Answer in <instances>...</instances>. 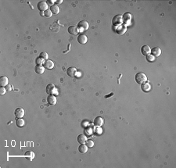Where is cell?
Masks as SVG:
<instances>
[{"instance_id": "8992f818", "label": "cell", "mask_w": 176, "mask_h": 168, "mask_svg": "<svg viewBox=\"0 0 176 168\" xmlns=\"http://www.w3.org/2000/svg\"><path fill=\"white\" fill-rule=\"evenodd\" d=\"M25 114V112H24V110L21 107H19V108H17L15 111H14V115L15 117L17 118H22L24 116Z\"/></svg>"}, {"instance_id": "9a60e30c", "label": "cell", "mask_w": 176, "mask_h": 168, "mask_svg": "<svg viewBox=\"0 0 176 168\" xmlns=\"http://www.w3.org/2000/svg\"><path fill=\"white\" fill-rule=\"evenodd\" d=\"M103 119L101 117H97L95 118V120H94V125L96 126V127H100L103 124Z\"/></svg>"}, {"instance_id": "5bb4252c", "label": "cell", "mask_w": 176, "mask_h": 168, "mask_svg": "<svg viewBox=\"0 0 176 168\" xmlns=\"http://www.w3.org/2000/svg\"><path fill=\"white\" fill-rule=\"evenodd\" d=\"M68 32L72 35H77L79 32V31H78L76 26H70L68 28Z\"/></svg>"}, {"instance_id": "52a82bcc", "label": "cell", "mask_w": 176, "mask_h": 168, "mask_svg": "<svg viewBox=\"0 0 176 168\" xmlns=\"http://www.w3.org/2000/svg\"><path fill=\"white\" fill-rule=\"evenodd\" d=\"M126 31H127V27H126V25H124V24L119 25L117 28H116V30H115L116 32H117L120 35L124 34V33L126 32Z\"/></svg>"}, {"instance_id": "cb8c5ba5", "label": "cell", "mask_w": 176, "mask_h": 168, "mask_svg": "<svg viewBox=\"0 0 176 168\" xmlns=\"http://www.w3.org/2000/svg\"><path fill=\"white\" fill-rule=\"evenodd\" d=\"M85 143H86V146H88V148H92L94 146V142L91 139H89V140L87 139Z\"/></svg>"}, {"instance_id": "3957f363", "label": "cell", "mask_w": 176, "mask_h": 168, "mask_svg": "<svg viewBox=\"0 0 176 168\" xmlns=\"http://www.w3.org/2000/svg\"><path fill=\"white\" fill-rule=\"evenodd\" d=\"M123 23V19L121 15H116L112 19V24L114 26H119Z\"/></svg>"}, {"instance_id": "836d02e7", "label": "cell", "mask_w": 176, "mask_h": 168, "mask_svg": "<svg viewBox=\"0 0 176 168\" xmlns=\"http://www.w3.org/2000/svg\"><path fill=\"white\" fill-rule=\"evenodd\" d=\"M47 2H49V5H52V6H53V1H50V0H49V1H47Z\"/></svg>"}, {"instance_id": "e0dca14e", "label": "cell", "mask_w": 176, "mask_h": 168, "mask_svg": "<svg viewBox=\"0 0 176 168\" xmlns=\"http://www.w3.org/2000/svg\"><path fill=\"white\" fill-rule=\"evenodd\" d=\"M35 71L39 74H42L45 72V67L42 65H37L35 67Z\"/></svg>"}, {"instance_id": "d6a6232c", "label": "cell", "mask_w": 176, "mask_h": 168, "mask_svg": "<svg viewBox=\"0 0 176 168\" xmlns=\"http://www.w3.org/2000/svg\"><path fill=\"white\" fill-rule=\"evenodd\" d=\"M114 95V93H110V95H105V98H106V99H107V98H110V96H112V95Z\"/></svg>"}, {"instance_id": "83f0119b", "label": "cell", "mask_w": 176, "mask_h": 168, "mask_svg": "<svg viewBox=\"0 0 176 168\" xmlns=\"http://www.w3.org/2000/svg\"><path fill=\"white\" fill-rule=\"evenodd\" d=\"M52 15H53V13H52V12H51L50 10H45L44 12V16L46 17H51Z\"/></svg>"}, {"instance_id": "ffe728a7", "label": "cell", "mask_w": 176, "mask_h": 168, "mask_svg": "<svg viewBox=\"0 0 176 168\" xmlns=\"http://www.w3.org/2000/svg\"><path fill=\"white\" fill-rule=\"evenodd\" d=\"M88 146H86V145L85 144H81L80 145V146L78 147V151H79V152L82 153V154H84V153H86L87 151H88Z\"/></svg>"}, {"instance_id": "1f68e13d", "label": "cell", "mask_w": 176, "mask_h": 168, "mask_svg": "<svg viewBox=\"0 0 176 168\" xmlns=\"http://www.w3.org/2000/svg\"><path fill=\"white\" fill-rule=\"evenodd\" d=\"M55 2H56L57 5V4H61L63 2V0H58V1L57 0V1H55Z\"/></svg>"}, {"instance_id": "8fae6325", "label": "cell", "mask_w": 176, "mask_h": 168, "mask_svg": "<svg viewBox=\"0 0 176 168\" xmlns=\"http://www.w3.org/2000/svg\"><path fill=\"white\" fill-rule=\"evenodd\" d=\"M78 42H79L80 44L81 45H84L87 42V41H88V38H87V36L85 34H79L78 36Z\"/></svg>"}, {"instance_id": "7c38bea8", "label": "cell", "mask_w": 176, "mask_h": 168, "mask_svg": "<svg viewBox=\"0 0 176 168\" xmlns=\"http://www.w3.org/2000/svg\"><path fill=\"white\" fill-rule=\"evenodd\" d=\"M78 73V70L75 67H69L67 70V74L70 77H75Z\"/></svg>"}, {"instance_id": "2e32d148", "label": "cell", "mask_w": 176, "mask_h": 168, "mask_svg": "<svg viewBox=\"0 0 176 168\" xmlns=\"http://www.w3.org/2000/svg\"><path fill=\"white\" fill-rule=\"evenodd\" d=\"M150 88H151V85L149 82H145L142 84L141 85V89L144 92H148L150 91Z\"/></svg>"}, {"instance_id": "484cf974", "label": "cell", "mask_w": 176, "mask_h": 168, "mask_svg": "<svg viewBox=\"0 0 176 168\" xmlns=\"http://www.w3.org/2000/svg\"><path fill=\"white\" fill-rule=\"evenodd\" d=\"M25 156L27 157V158H29L30 160H32L34 157H35V154L33 152H31V151H28V152H27L26 154H25Z\"/></svg>"}, {"instance_id": "4316f807", "label": "cell", "mask_w": 176, "mask_h": 168, "mask_svg": "<svg viewBox=\"0 0 176 168\" xmlns=\"http://www.w3.org/2000/svg\"><path fill=\"white\" fill-rule=\"evenodd\" d=\"M35 62H36V64H37V65H43V63H44L45 60H43L42 59L40 58V57H38V58L36 59Z\"/></svg>"}, {"instance_id": "603a6c76", "label": "cell", "mask_w": 176, "mask_h": 168, "mask_svg": "<svg viewBox=\"0 0 176 168\" xmlns=\"http://www.w3.org/2000/svg\"><path fill=\"white\" fill-rule=\"evenodd\" d=\"M25 124L24 120L22 119V118H18L16 121V125L18 127V128H23Z\"/></svg>"}, {"instance_id": "277c9868", "label": "cell", "mask_w": 176, "mask_h": 168, "mask_svg": "<svg viewBox=\"0 0 176 168\" xmlns=\"http://www.w3.org/2000/svg\"><path fill=\"white\" fill-rule=\"evenodd\" d=\"M37 7H38V10L41 12H45V10H48V3L47 2L45 1H40L39 2L38 5H37Z\"/></svg>"}, {"instance_id": "4fadbf2b", "label": "cell", "mask_w": 176, "mask_h": 168, "mask_svg": "<svg viewBox=\"0 0 176 168\" xmlns=\"http://www.w3.org/2000/svg\"><path fill=\"white\" fill-rule=\"evenodd\" d=\"M43 66L45 67V68H46V69L51 70L54 67V63L52 60H45V62L43 63Z\"/></svg>"}, {"instance_id": "7402d4cb", "label": "cell", "mask_w": 176, "mask_h": 168, "mask_svg": "<svg viewBox=\"0 0 176 168\" xmlns=\"http://www.w3.org/2000/svg\"><path fill=\"white\" fill-rule=\"evenodd\" d=\"M50 10L53 14H58L59 13V8L57 6V5H53L50 7Z\"/></svg>"}, {"instance_id": "f546056e", "label": "cell", "mask_w": 176, "mask_h": 168, "mask_svg": "<svg viewBox=\"0 0 176 168\" xmlns=\"http://www.w3.org/2000/svg\"><path fill=\"white\" fill-rule=\"evenodd\" d=\"M6 88H4V87H1V88H0V95H3L6 94Z\"/></svg>"}, {"instance_id": "f1b7e54d", "label": "cell", "mask_w": 176, "mask_h": 168, "mask_svg": "<svg viewBox=\"0 0 176 168\" xmlns=\"http://www.w3.org/2000/svg\"><path fill=\"white\" fill-rule=\"evenodd\" d=\"M154 60H155V57H154L152 55H150H150L146 56V60H147L148 62L152 63V62L154 61Z\"/></svg>"}, {"instance_id": "9c48e42d", "label": "cell", "mask_w": 176, "mask_h": 168, "mask_svg": "<svg viewBox=\"0 0 176 168\" xmlns=\"http://www.w3.org/2000/svg\"><path fill=\"white\" fill-rule=\"evenodd\" d=\"M150 51H151V49L149 45H143L141 48V53L142 54L143 56H148L150 54Z\"/></svg>"}, {"instance_id": "30bf717a", "label": "cell", "mask_w": 176, "mask_h": 168, "mask_svg": "<svg viewBox=\"0 0 176 168\" xmlns=\"http://www.w3.org/2000/svg\"><path fill=\"white\" fill-rule=\"evenodd\" d=\"M47 102L49 105L53 106L57 102V99L54 95H49V96L47 97Z\"/></svg>"}, {"instance_id": "ba28073f", "label": "cell", "mask_w": 176, "mask_h": 168, "mask_svg": "<svg viewBox=\"0 0 176 168\" xmlns=\"http://www.w3.org/2000/svg\"><path fill=\"white\" fill-rule=\"evenodd\" d=\"M150 55H152L154 57H158L161 54V49L159 47H154L150 51Z\"/></svg>"}, {"instance_id": "ac0fdd59", "label": "cell", "mask_w": 176, "mask_h": 168, "mask_svg": "<svg viewBox=\"0 0 176 168\" xmlns=\"http://www.w3.org/2000/svg\"><path fill=\"white\" fill-rule=\"evenodd\" d=\"M0 84L2 87H6L8 84V78L6 76H1L0 77Z\"/></svg>"}, {"instance_id": "e575fe53", "label": "cell", "mask_w": 176, "mask_h": 168, "mask_svg": "<svg viewBox=\"0 0 176 168\" xmlns=\"http://www.w3.org/2000/svg\"><path fill=\"white\" fill-rule=\"evenodd\" d=\"M40 14H41V16H44V13H43V12H41Z\"/></svg>"}, {"instance_id": "d6986e66", "label": "cell", "mask_w": 176, "mask_h": 168, "mask_svg": "<svg viewBox=\"0 0 176 168\" xmlns=\"http://www.w3.org/2000/svg\"><path fill=\"white\" fill-rule=\"evenodd\" d=\"M122 19H123V21L124 23H129L132 20V15L131 13H125L124 14V16L122 17Z\"/></svg>"}, {"instance_id": "6da1fadb", "label": "cell", "mask_w": 176, "mask_h": 168, "mask_svg": "<svg viewBox=\"0 0 176 168\" xmlns=\"http://www.w3.org/2000/svg\"><path fill=\"white\" fill-rule=\"evenodd\" d=\"M135 79H136V81L138 84H142L143 83H145L148 80L146 75L143 73V72H138V73H137L136 74Z\"/></svg>"}, {"instance_id": "4dcf8cb0", "label": "cell", "mask_w": 176, "mask_h": 168, "mask_svg": "<svg viewBox=\"0 0 176 168\" xmlns=\"http://www.w3.org/2000/svg\"><path fill=\"white\" fill-rule=\"evenodd\" d=\"M6 89L7 92H11V91L13 90V86L11 84H7L6 86Z\"/></svg>"}, {"instance_id": "5b68a950", "label": "cell", "mask_w": 176, "mask_h": 168, "mask_svg": "<svg viewBox=\"0 0 176 168\" xmlns=\"http://www.w3.org/2000/svg\"><path fill=\"white\" fill-rule=\"evenodd\" d=\"M46 92H47L49 95H53V94L57 93L55 85L53 84H49L47 86H46Z\"/></svg>"}, {"instance_id": "7a4b0ae2", "label": "cell", "mask_w": 176, "mask_h": 168, "mask_svg": "<svg viewBox=\"0 0 176 168\" xmlns=\"http://www.w3.org/2000/svg\"><path fill=\"white\" fill-rule=\"evenodd\" d=\"M89 23L85 20H81L80 22H78L77 28L79 31H85L89 29Z\"/></svg>"}, {"instance_id": "44dd1931", "label": "cell", "mask_w": 176, "mask_h": 168, "mask_svg": "<svg viewBox=\"0 0 176 168\" xmlns=\"http://www.w3.org/2000/svg\"><path fill=\"white\" fill-rule=\"evenodd\" d=\"M78 142H79L80 144H85L86 140H87V138L85 134H79L78 136Z\"/></svg>"}, {"instance_id": "d4e9b609", "label": "cell", "mask_w": 176, "mask_h": 168, "mask_svg": "<svg viewBox=\"0 0 176 168\" xmlns=\"http://www.w3.org/2000/svg\"><path fill=\"white\" fill-rule=\"evenodd\" d=\"M39 57L42 59L43 60H48V58H49V56H48V54L46 53L45 52H41V53H40Z\"/></svg>"}]
</instances>
